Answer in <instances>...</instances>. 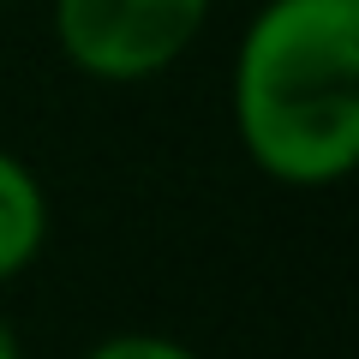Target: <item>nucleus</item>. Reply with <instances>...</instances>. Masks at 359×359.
I'll list each match as a JSON object with an SVG mask.
<instances>
[{
    "instance_id": "1",
    "label": "nucleus",
    "mask_w": 359,
    "mask_h": 359,
    "mask_svg": "<svg viewBox=\"0 0 359 359\" xmlns=\"http://www.w3.org/2000/svg\"><path fill=\"white\" fill-rule=\"evenodd\" d=\"M233 138L276 186L318 192L359 162V0H264L233 42Z\"/></svg>"
},
{
    "instance_id": "2",
    "label": "nucleus",
    "mask_w": 359,
    "mask_h": 359,
    "mask_svg": "<svg viewBox=\"0 0 359 359\" xmlns=\"http://www.w3.org/2000/svg\"><path fill=\"white\" fill-rule=\"evenodd\" d=\"M210 25V0H48L54 48L96 84H144L186 60Z\"/></svg>"
},
{
    "instance_id": "3",
    "label": "nucleus",
    "mask_w": 359,
    "mask_h": 359,
    "mask_svg": "<svg viewBox=\"0 0 359 359\" xmlns=\"http://www.w3.org/2000/svg\"><path fill=\"white\" fill-rule=\"evenodd\" d=\"M48 228H54V210L36 168L0 144V282H13L36 264L48 245Z\"/></svg>"
},
{
    "instance_id": "4",
    "label": "nucleus",
    "mask_w": 359,
    "mask_h": 359,
    "mask_svg": "<svg viewBox=\"0 0 359 359\" xmlns=\"http://www.w3.org/2000/svg\"><path fill=\"white\" fill-rule=\"evenodd\" d=\"M84 359H204L192 341L180 335H162V330H114L102 341H90Z\"/></svg>"
},
{
    "instance_id": "5",
    "label": "nucleus",
    "mask_w": 359,
    "mask_h": 359,
    "mask_svg": "<svg viewBox=\"0 0 359 359\" xmlns=\"http://www.w3.org/2000/svg\"><path fill=\"white\" fill-rule=\"evenodd\" d=\"M0 359H25V335H18V323L0 311Z\"/></svg>"
}]
</instances>
